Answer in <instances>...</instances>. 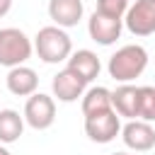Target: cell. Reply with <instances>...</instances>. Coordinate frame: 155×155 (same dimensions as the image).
<instances>
[{
  "instance_id": "obj_18",
  "label": "cell",
  "mask_w": 155,
  "mask_h": 155,
  "mask_svg": "<svg viewBox=\"0 0 155 155\" xmlns=\"http://www.w3.org/2000/svg\"><path fill=\"white\" fill-rule=\"evenodd\" d=\"M12 10V0H0V17H5Z\"/></svg>"
},
{
  "instance_id": "obj_17",
  "label": "cell",
  "mask_w": 155,
  "mask_h": 155,
  "mask_svg": "<svg viewBox=\"0 0 155 155\" xmlns=\"http://www.w3.org/2000/svg\"><path fill=\"white\" fill-rule=\"evenodd\" d=\"M128 0H97V12L107 15V17H116V19H124L126 17V10H128Z\"/></svg>"
},
{
  "instance_id": "obj_8",
  "label": "cell",
  "mask_w": 155,
  "mask_h": 155,
  "mask_svg": "<svg viewBox=\"0 0 155 155\" xmlns=\"http://www.w3.org/2000/svg\"><path fill=\"white\" fill-rule=\"evenodd\" d=\"M51 90H53V97H56L58 102L70 104V102H78V97H82V94L87 92V82H85L78 73H73L70 68H63V70H58V73L53 75Z\"/></svg>"
},
{
  "instance_id": "obj_12",
  "label": "cell",
  "mask_w": 155,
  "mask_h": 155,
  "mask_svg": "<svg viewBox=\"0 0 155 155\" xmlns=\"http://www.w3.org/2000/svg\"><path fill=\"white\" fill-rule=\"evenodd\" d=\"M5 85L15 97H31L39 90V78H36V70H31L29 65H17L7 70Z\"/></svg>"
},
{
  "instance_id": "obj_15",
  "label": "cell",
  "mask_w": 155,
  "mask_h": 155,
  "mask_svg": "<svg viewBox=\"0 0 155 155\" xmlns=\"http://www.w3.org/2000/svg\"><path fill=\"white\" fill-rule=\"evenodd\" d=\"M24 116H19L17 109H0V143L10 145L22 138L24 133Z\"/></svg>"
},
{
  "instance_id": "obj_2",
  "label": "cell",
  "mask_w": 155,
  "mask_h": 155,
  "mask_svg": "<svg viewBox=\"0 0 155 155\" xmlns=\"http://www.w3.org/2000/svg\"><path fill=\"white\" fill-rule=\"evenodd\" d=\"M34 51L36 56L48 63V65H56V63H63L70 58L73 53V41L68 36L65 29L56 27V24H48V27H41L34 36Z\"/></svg>"
},
{
  "instance_id": "obj_1",
  "label": "cell",
  "mask_w": 155,
  "mask_h": 155,
  "mask_svg": "<svg viewBox=\"0 0 155 155\" xmlns=\"http://www.w3.org/2000/svg\"><path fill=\"white\" fill-rule=\"evenodd\" d=\"M145 68H148V51L140 44H126V46H121L116 53L109 56V63H107L109 78H114L121 85L140 78Z\"/></svg>"
},
{
  "instance_id": "obj_3",
  "label": "cell",
  "mask_w": 155,
  "mask_h": 155,
  "mask_svg": "<svg viewBox=\"0 0 155 155\" xmlns=\"http://www.w3.org/2000/svg\"><path fill=\"white\" fill-rule=\"evenodd\" d=\"M34 53V41L17 27H2L0 29V65L17 68L24 65Z\"/></svg>"
},
{
  "instance_id": "obj_19",
  "label": "cell",
  "mask_w": 155,
  "mask_h": 155,
  "mask_svg": "<svg viewBox=\"0 0 155 155\" xmlns=\"http://www.w3.org/2000/svg\"><path fill=\"white\" fill-rule=\"evenodd\" d=\"M0 155H12V153H10V150H7V148H5L2 143H0Z\"/></svg>"
},
{
  "instance_id": "obj_4",
  "label": "cell",
  "mask_w": 155,
  "mask_h": 155,
  "mask_svg": "<svg viewBox=\"0 0 155 155\" xmlns=\"http://www.w3.org/2000/svg\"><path fill=\"white\" fill-rule=\"evenodd\" d=\"M22 116H24L27 126H31L34 131L51 128L53 121H56V102H53V97L44 94V92H34L31 97H27Z\"/></svg>"
},
{
  "instance_id": "obj_9",
  "label": "cell",
  "mask_w": 155,
  "mask_h": 155,
  "mask_svg": "<svg viewBox=\"0 0 155 155\" xmlns=\"http://www.w3.org/2000/svg\"><path fill=\"white\" fill-rule=\"evenodd\" d=\"M121 140L128 150H136V153L153 150L155 148V128L148 121H140V119L126 121L121 126Z\"/></svg>"
},
{
  "instance_id": "obj_13",
  "label": "cell",
  "mask_w": 155,
  "mask_h": 155,
  "mask_svg": "<svg viewBox=\"0 0 155 155\" xmlns=\"http://www.w3.org/2000/svg\"><path fill=\"white\" fill-rule=\"evenodd\" d=\"M65 63H68L65 68H70L73 73H78L87 85H90V82L99 75V70H102V63H99L97 53L90 51V48H78V51H73Z\"/></svg>"
},
{
  "instance_id": "obj_7",
  "label": "cell",
  "mask_w": 155,
  "mask_h": 155,
  "mask_svg": "<svg viewBox=\"0 0 155 155\" xmlns=\"http://www.w3.org/2000/svg\"><path fill=\"white\" fill-rule=\"evenodd\" d=\"M121 29H124V19H116V17H107L102 12H92L90 19H87V34L92 41H97L99 46H111L116 44V39L121 36Z\"/></svg>"
},
{
  "instance_id": "obj_20",
  "label": "cell",
  "mask_w": 155,
  "mask_h": 155,
  "mask_svg": "<svg viewBox=\"0 0 155 155\" xmlns=\"http://www.w3.org/2000/svg\"><path fill=\"white\" fill-rule=\"evenodd\" d=\"M111 155H128V153H111Z\"/></svg>"
},
{
  "instance_id": "obj_6",
  "label": "cell",
  "mask_w": 155,
  "mask_h": 155,
  "mask_svg": "<svg viewBox=\"0 0 155 155\" xmlns=\"http://www.w3.org/2000/svg\"><path fill=\"white\" fill-rule=\"evenodd\" d=\"M85 133L92 143H111L119 133H121V116L111 109L97 116H87L85 119Z\"/></svg>"
},
{
  "instance_id": "obj_5",
  "label": "cell",
  "mask_w": 155,
  "mask_h": 155,
  "mask_svg": "<svg viewBox=\"0 0 155 155\" xmlns=\"http://www.w3.org/2000/svg\"><path fill=\"white\" fill-rule=\"evenodd\" d=\"M124 27L133 36L155 34V0H133L126 10Z\"/></svg>"
},
{
  "instance_id": "obj_11",
  "label": "cell",
  "mask_w": 155,
  "mask_h": 155,
  "mask_svg": "<svg viewBox=\"0 0 155 155\" xmlns=\"http://www.w3.org/2000/svg\"><path fill=\"white\" fill-rule=\"evenodd\" d=\"M111 107L119 116L133 121L138 119V109H140V87L126 82V85H119L114 92H111Z\"/></svg>"
},
{
  "instance_id": "obj_10",
  "label": "cell",
  "mask_w": 155,
  "mask_h": 155,
  "mask_svg": "<svg viewBox=\"0 0 155 155\" xmlns=\"http://www.w3.org/2000/svg\"><path fill=\"white\" fill-rule=\"evenodd\" d=\"M82 15H85L82 0H48V17L61 29L78 27V22L82 19Z\"/></svg>"
},
{
  "instance_id": "obj_16",
  "label": "cell",
  "mask_w": 155,
  "mask_h": 155,
  "mask_svg": "<svg viewBox=\"0 0 155 155\" xmlns=\"http://www.w3.org/2000/svg\"><path fill=\"white\" fill-rule=\"evenodd\" d=\"M140 121H155V87L143 85L140 87V109H138Z\"/></svg>"
},
{
  "instance_id": "obj_14",
  "label": "cell",
  "mask_w": 155,
  "mask_h": 155,
  "mask_svg": "<svg viewBox=\"0 0 155 155\" xmlns=\"http://www.w3.org/2000/svg\"><path fill=\"white\" fill-rule=\"evenodd\" d=\"M111 90L97 85V87H90L85 94H82V116H97V114H104V111H111Z\"/></svg>"
}]
</instances>
